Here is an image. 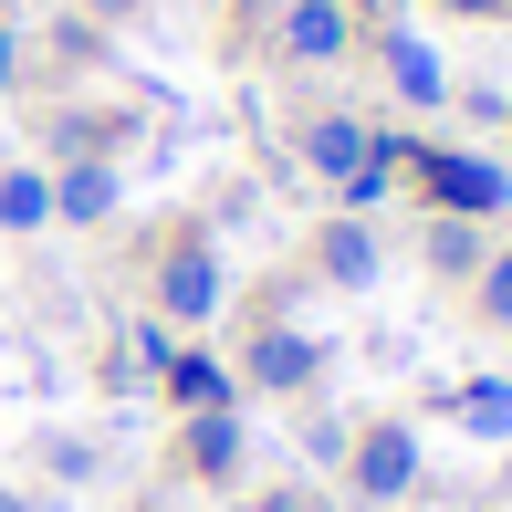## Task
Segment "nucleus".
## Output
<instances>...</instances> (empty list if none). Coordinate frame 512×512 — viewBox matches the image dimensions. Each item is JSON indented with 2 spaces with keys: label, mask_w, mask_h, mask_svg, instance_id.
<instances>
[{
  "label": "nucleus",
  "mask_w": 512,
  "mask_h": 512,
  "mask_svg": "<svg viewBox=\"0 0 512 512\" xmlns=\"http://www.w3.org/2000/svg\"><path fill=\"white\" fill-rule=\"evenodd\" d=\"M418 178H429V199H439V220H481V209H502V168L492 157H418Z\"/></svg>",
  "instance_id": "nucleus-1"
},
{
  "label": "nucleus",
  "mask_w": 512,
  "mask_h": 512,
  "mask_svg": "<svg viewBox=\"0 0 512 512\" xmlns=\"http://www.w3.org/2000/svg\"><path fill=\"white\" fill-rule=\"evenodd\" d=\"M345 460H356V492H366V502H398L408 481H418V439L398 429V418H377V429H366Z\"/></svg>",
  "instance_id": "nucleus-2"
},
{
  "label": "nucleus",
  "mask_w": 512,
  "mask_h": 512,
  "mask_svg": "<svg viewBox=\"0 0 512 512\" xmlns=\"http://www.w3.org/2000/svg\"><path fill=\"white\" fill-rule=\"evenodd\" d=\"M157 304H168L178 324H199L209 304H220V262H209L199 241H178V251H168V272H157Z\"/></svg>",
  "instance_id": "nucleus-3"
},
{
  "label": "nucleus",
  "mask_w": 512,
  "mask_h": 512,
  "mask_svg": "<svg viewBox=\"0 0 512 512\" xmlns=\"http://www.w3.org/2000/svg\"><path fill=\"white\" fill-rule=\"evenodd\" d=\"M304 377H314V345L293 335V324H262V335H251V387L283 398V387H304Z\"/></svg>",
  "instance_id": "nucleus-4"
},
{
  "label": "nucleus",
  "mask_w": 512,
  "mask_h": 512,
  "mask_svg": "<svg viewBox=\"0 0 512 512\" xmlns=\"http://www.w3.org/2000/svg\"><path fill=\"white\" fill-rule=\"evenodd\" d=\"M283 53L335 63V53H345V11H335V0H293V11H283Z\"/></svg>",
  "instance_id": "nucleus-5"
},
{
  "label": "nucleus",
  "mask_w": 512,
  "mask_h": 512,
  "mask_svg": "<svg viewBox=\"0 0 512 512\" xmlns=\"http://www.w3.org/2000/svg\"><path fill=\"white\" fill-rule=\"evenodd\" d=\"M314 262H324V283H345V293H356V283H377V230H366V220H335Z\"/></svg>",
  "instance_id": "nucleus-6"
},
{
  "label": "nucleus",
  "mask_w": 512,
  "mask_h": 512,
  "mask_svg": "<svg viewBox=\"0 0 512 512\" xmlns=\"http://www.w3.org/2000/svg\"><path fill=\"white\" fill-rule=\"evenodd\" d=\"M189 471L199 481H230V471H241V429H230V408H199L189 418Z\"/></svg>",
  "instance_id": "nucleus-7"
},
{
  "label": "nucleus",
  "mask_w": 512,
  "mask_h": 512,
  "mask_svg": "<svg viewBox=\"0 0 512 512\" xmlns=\"http://www.w3.org/2000/svg\"><path fill=\"white\" fill-rule=\"evenodd\" d=\"M366 147H377V136H366L356 115H324V126L304 136V157H314L324 178H356V168H366Z\"/></svg>",
  "instance_id": "nucleus-8"
},
{
  "label": "nucleus",
  "mask_w": 512,
  "mask_h": 512,
  "mask_svg": "<svg viewBox=\"0 0 512 512\" xmlns=\"http://www.w3.org/2000/svg\"><path fill=\"white\" fill-rule=\"evenodd\" d=\"M387 74H398L408 105H439V95H450V74L429 63V42H418V32H387Z\"/></svg>",
  "instance_id": "nucleus-9"
},
{
  "label": "nucleus",
  "mask_w": 512,
  "mask_h": 512,
  "mask_svg": "<svg viewBox=\"0 0 512 512\" xmlns=\"http://www.w3.org/2000/svg\"><path fill=\"white\" fill-rule=\"evenodd\" d=\"M53 209H63V220H115V168H105V157H74V178L53 189Z\"/></svg>",
  "instance_id": "nucleus-10"
},
{
  "label": "nucleus",
  "mask_w": 512,
  "mask_h": 512,
  "mask_svg": "<svg viewBox=\"0 0 512 512\" xmlns=\"http://www.w3.org/2000/svg\"><path fill=\"white\" fill-rule=\"evenodd\" d=\"M460 429L471 439H512V377H471L460 387Z\"/></svg>",
  "instance_id": "nucleus-11"
},
{
  "label": "nucleus",
  "mask_w": 512,
  "mask_h": 512,
  "mask_svg": "<svg viewBox=\"0 0 512 512\" xmlns=\"http://www.w3.org/2000/svg\"><path fill=\"white\" fill-rule=\"evenodd\" d=\"M168 398L189 408V418H199V408H230V377H220L209 356H178V366H168Z\"/></svg>",
  "instance_id": "nucleus-12"
},
{
  "label": "nucleus",
  "mask_w": 512,
  "mask_h": 512,
  "mask_svg": "<svg viewBox=\"0 0 512 512\" xmlns=\"http://www.w3.org/2000/svg\"><path fill=\"white\" fill-rule=\"evenodd\" d=\"M42 220H53V189H42L32 168H11L0 178V230H42Z\"/></svg>",
  "instance_id": "nucleus-13"
},
{
  "label": "nucleus",
  "mask_w": 512,
  "mask_h": 512,
  "mask_svg": "<svg viewBox=\"0 0 512 512\" xmlns=\"http://www.w3.org/2000/svg\"><path fill=\"white\" fill-rule=\"evenodd\" d=\"M429 272H481V230L471 220H439L429 230Z\"/></svg>",
  "instance_id": "nucleus-14"
},
{
  "label": "nucleus",
  "mask_w": 512,
  "mask_h": 512,
  "mask_svg": "<svg viewBox=\"0 0 512 512\" xmlns=\"http://www.w3.org/2000/svg\"><path fill=\"white\" fill-rule=\"evenodd\" d=\"M481 314L512 324V251H492V262H481Z\"/></svg>",
  "instance_id": "nucleus-15"
},
{
  "label": "nucleus",
  "mask_w": 512,
  "mask_h": 512,
  "mask_svg": "<svg viewBox=\"0 0 512 512\" xmlns=\"http://www.w3.org/2000/svg\"><path fill=\"white\" fill-rule=\"evenodd\" d=\"M42 460H53L63 481H95V450H84V439H53V450H42Z\"/></svg>",
  "instance_id": "nucleus-16"
},
{
  "label": "nucleus",
  "mask_w": 512,
  "mask_h": 512,
  "mask_svg": "<svg viewBox=\"0 0 512 512\" xmlns=\"http://www.w3.org/2000/svg\"><path fill=\"white\" fill-rule=\"evenodd\" d=\"M95 11H105V21H126V11H147V0H95Z\"/></svg>",
  "instance_id": "nucleus-17"
},
{
  "label": "nucleus",
  "mask_w": 512,
  "mask_h": 512,
  "mask_svg": "<svg viewBox=\"0 0 512 512\" xmlns=\"http://www.w3.org/2000/svg\"><path fill=\"white\" fill-rule=\"evenodd\" d=\"M0 512H32V502H21V492H0Z\"/></svg>",
  "instance_id": "nucleus-18"
},
{
  "label": "nucleus",
  "mask_w": 512,
  "mask_h": 512,
  "mask_svg": "<svg viewBox=\"0 0 512 512\" xmlns=\"http://www.w3.org/2000/svg\"><path fill=\"white\" fill-rule=\"evenodd\" d=\"M450 11H492V0H450Z\"/></svg>",
  "instance_id": "nucleus-19"
},
{
  "label": "nucleus",
  "mask_w": 512,
  "mask_h": 512,
  "mask_svg": "<svg viewBox=\"0 0 512 512\" xmlns=\"http://www.w3.org/2000/svg\"><path fill=\"white\" fill-rule=\"evenodd\" d=\"M241 11H262V0H241Z\"/></svg>",
  "instance_id": "nucleus-20"
}]
</instances>
